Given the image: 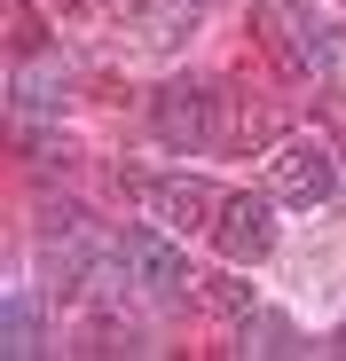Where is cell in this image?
<instances>
[{
  "label": "cell",
  "mask_w": 346,
  "mask_h": 361,
  "mask_svg": "<svg viewBox=\"0 0 346 361\" xmlns=\"http://www.w3.org/2000/svg\"><path fill=\"white\" fill-rule=\"evenodd\" d=\"M197 24H205V0H134L126 8V32L142 47H181Z\"/></svg>",
  "instance_id": "8"
},
{
  "label": "cell",
  "mask_w": 346,
  "mask_h": 361,
  "mask_svg": "<svg viewBox=\"0 0 346 361\" xmlns=\"http://www.w3.org/2000/svg\"><path fill=\"white\" fill-rule=\"evenodd\" d=\"M338 157H346V149H330V142H315V134H283V142L268 149V189H275V204H299V212L330 204L338 180H346Z\"/></svg>",
  "instance_id": "2"
},
{
  "label": "cell",
  "mask_w": 346,
  "mask_h": 361,
  "mask_svg": "<svg viewBox=\"0 0 346 361\" xmlns=\"http://www.w3.org/2000/svg\"><path fill=\"white\" fill-rule=\"evenodd\" d=\"M134 204L150 212V220H165L173 235H213V220H220V189L213 180H197V173H150V180H134Z\"/></svg>",
  "instance_id": "5"
},
{
  "label": "cell",
  "mask_w": 346,
  "mask_h": 361,
  "mask_svg": "<svg viewBox=\"0 0 346 361\" xmlns=\"http://www.w3.org/2000/svg\"><path fill=\"white\" fill-rule=\"evenodd\" d=\"M237 338H244V353H268V361H275V353H315V345H307L292 322H283V314H260V307L237 322Z\"/></svg>",
  "instance_id": "9"
},
{
  "label": "cell",
  "mask_w": 346,
  "mask_h": 361,
  "mask_svg": "<svg viewBox=\"0 0 346 361\" xmlns=\"http://www.w3.org/2000/svg\"><path fill=\"white\" fill-rule=\"evenodd\" d=\"M275 235H283V228H275V189H268V197H252V189L228 197L220 220H213V244H220L228 267H260V259L275 252Z\"/></svg>",
  "instance_id": "6"
},
{
  "label": "cell",
  "mask_w": 346,
  "mask_h": 361,
  "mask_svg": "<svg viewBox=\"0 0 346 361\" xmlns=\"http://www.w3.org/2000/svg\"><path fill=\"white\" fill-rule=\"evenodd\" d=\"M71 87H79L71 55H55V47H40V55H16V79H8V94H16V118H47V110H64V102H71Z\"/></svg>",
  "instance_id": "7"
},
{
  "label": "cell",
  "mask_w": 346,
  "mask_h": 361,
  "mask_svg": "<svg viewBox=\"0 0 346 361\" xmlns=\"http://www.w3.org/2000/svg\"><path fill=\"white\" fill-rule=\"evenodd\" d=\"M0 353H40V314H32V290H8V307H0Z\"/></svg>",
  "instance_id": "10"
},
{
  "label": "cell",
  "mask_w": 346,
  "mask_h": 361,
  "mask_svg": "<svg viewBox=\"0 0 346 361\" xmlns=\"http://www.w3.org/2000/svg\"><path fill=\"white\" fill-rule=\"evenodd\" d=\"M119 267L150 290V298H189L205 275H189V252L173 244V228L157 220V228H126L119 235Z\"/></svg>",
  "instance_id": "4"
},
{
  "label": "cell",
  "mask_w": 346,
  "mask_h": 361,
  "mask_svg": "<svg viewBox=\"0 0 346 361\" xmlns=\"http://www.w3.org/2000/svg\"><path fill=\"white\" fill-rule=\"evenodd\" d=\"M205 298H213L220 314H237V322L252 314V283H237V275H213V283H205Z\"/></svg>",
  "instance_id": "11"
},
{
  "label": "cell",
  "mask_w": 346,
  "mask_h": 361,
  "mask_svg": "<svg viewBox=\"0 0 346 361\" xmlns=\"http://www.w3.org/2000/svg\"><path fill=\"white\" fill-rule=\"evenodd\" d=\"M150 126L173 157H205V149H228V87H205V79H165L150 94Z\"/></svg>",
  "instance_id": "1"
},
{
  "label": "cell",
  "mask_w": 346,
  "mask_h": 361,
  "mask_svg": "<svg viewBox=\"0 0 346 361\" xmlns=\"http://www.w3.org/2000/svg\"><path fill=\"white\" fill-rule=\"evenodd\" d=\"M323 353H346V322H338V338H330V345H323Z\"/></svg>",
  "instance_id": "12"
},
{
  "label": "cell",
  "mask_w": 346,
  "mask_h": 361,
  "mask_svg": "<svg viewBox=\"0 0 346 361\" xmlns=\"http://www.w3.org/2000/svg\"><path fill=\"white\" fill-rule=\"evenodd\" d=\"M260 24H268V47L283 55L292 79H330L338 71V39L315 16V0H260Z\"/></svg>",
  "instance_id": "3"
}]
</instances>
